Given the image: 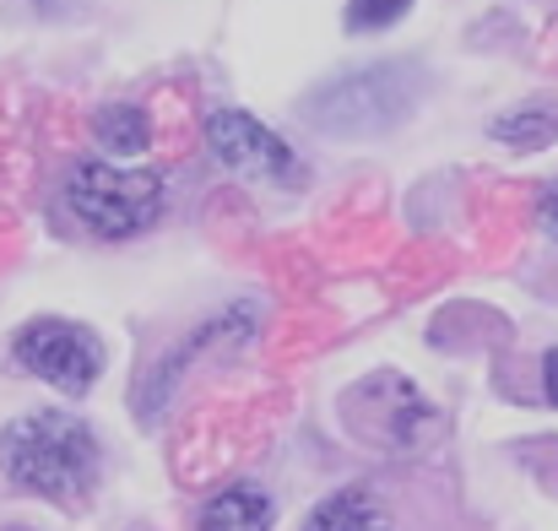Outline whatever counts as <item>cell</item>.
<instances>
[{
	"label": "cell",
	"mask_w": 558,
	"mask_h": 531,
	"mask_svg": "<svg viewBox=\"0 0 558 531\" xmlns=\"http://www.w3.org/2000/svg\"><path fill=\"white\" fill-rule=\"evenodd\" d=\"M5 472L16 488L54 499V505H76L93 483H98V439L82 418L60 412V407H38L22 412L5 429Z\"/></svg>",
	"instance_id": "cell-1"
},
{
	"label": "cell",
	"mask_w": 558,
	"mask_h": 531,
	"mask_svg": "<svg viewBox=\"0 0 558 531\" xmlns=\"http://www.w3.org/2000/svg\"><path fill=\"white\" fill-rule=\"evenodd\" d=\"M423 93V76L412 60H385V65H364V71H348L337 82H326L310 104H304V120L331 131V136H379V131H396L412 104Z\"/></svg>",
	"instance_id": "cell-2"
},
{
	"label": "cell",
	"mask_w": 558,
	"mask_h": 531,
	"mask_svg": "<svg viewBox=\"0 0 558 531\" xmlns=\"http://www.w3.org/2000/svg\"><path fill=\"white\" fill-rule=\"evenodd\" d=\"M65 212L93 233V239H136L163 217V179L153 169H125V164H76L65 179Z\"/></svg>",
	"instance_id": "cell-3"
},
{
	"label": "cell",
	"mask_w": 558,
	"mask_h": 531,
	"mask_svg": "<svg viewBox=\"0 0 558 531\" xmlns=\"http://www.w3.org/2000/svg\"><path fill=\"white\" fill-rule=\"evenodd\" d=\"M11 358H16L33 379H44V385H54V390H65V396H87L93 379L104 374L98 337H93L87 326H76V321H49V315H44V321H27V326L16 331Z\"/></svg>",
	"instance_id": "cell-4"
},
{
	"label": "cell",
	"mask_w": 558,
	"mask_h": 531,
	"mask_svg": "<svg viewBox=\"0 0 558 531\" xmlns=\"http://www.w3.org/2000/svg\"><path fill=\"white\" fill-rule=\"evenodd\" d=\"M206 147H211V158L228 169V174L239 179H277V184H299V158H293V147L277 136V131H266L255 114H244V109H217V114H206Z\"/></svg>",
	"instance_id": "cell-5"
},
{
	"label": "cell",
	"mask_w": 558,
	"mask_h": 531,
	"mask_svg": "<svg viewBox=\"0 0 558 531\" xmlns=\"http://www.w3.org/2000/svg\"><path fill=\"white\" fill-rule=\"evenodd\" d=\"M304 531H396V516L374 488H337L331 499L315 505Z\"/></svg>",
	"instance_id": "cell-6"
},
{
	"label": "cell",
	"mask_w": 558,
	"mask_h": 531,
	"mask_svg": "<svg viewBox=\"0 0 558 531\" xmlns=\"http://www.w3.org/2000/svg\"><path fill=\"white\" fill-rule=\"evenodd\" d=\"M195 531H271V499L250 483L222 488L217 499H206V510L195 516Z\"/></svg>",
	"instance_id": "cell-7"
},
{
	"label": "cell",
	"mask_w": 558,
	"mask_h": 531,
	"mask_svg": "<svg viewBox=\"0 0 558 531\" xmlns=\"http://www.w3.org/2000/svg\"><path fill=\"white\" fill-rule=\"evenodd\" d=\"M93 131H98V142H104L114 158H136V153H147V142H153V120H147L136 104H109V109H98Z\"/></svg>",
	"instance_id": "cell-8"
},
{
	"label": "cell",
	"mask_w": 558,
	"mask_h": 531,
	"mask_svg": "<svg viewBox=\"0 0 558 531\" xmlns=\"http://www.w3.org/2000/svg\"><path fill=\"white\" fill-rule=\"evenodd\" d=\"M407 11H412V0H348L342 22H348V33H385V27H396Z\"/></svg>",
	"instance_id": "cell-9"
},
{
	"label": "cell",
	"mask_w": 558,
	"mask_h": 531,
	"mask_svg": "<svg viewBox=\"0 0 558 531\" xmlns=\"http://www.w3.org/2000/svg\"><path fill=\"white\" fill-rule=\"evenodd\" d=\"M494 136H499V142H515V147H537V142L554 136V120H548V114H505V120L494 125Z\"/></svg>",
	"instance_id": "cell-10"
},
{
	"label": "cell",
	"mask_w": 558,
	"mask_h": 531,
	"mask_svg": "<svg viewBox=\"0 0 558 531\" xmlns=\"http://www.w3.org/2000/svg\"><path fill=\"white\" fill-rule=\"evenodd\" d=\"M537 217H543V228L558 239V184H548L543 190V201H537Z\"/></svg>",
	"instance_id": "cell-11"
},
{
	"label": "cell",
	"mask_w": 558,
	"mask_h": 531,
	"mask_svg": "<svg viewBox=\"0 0 558 531\" xmlns=\"http://www.w3.org/2000/svg\"><path fill=\"white\" fill-rule=\"evenodd\" d=\"M543 390H548V401L558 407V348L548 353V363H543Z\"/></svg>",
	"instance_id": "cell-12"
},
{
	"label": "cell",
	"mask_w": 558,
	"mask_h": 531,
	"mask_svg": "<svg viewBox=\"0 0 558 531\" xmlns=\"http://www.w3.org/2000/svg\"><path fill=\"white\" fill-rule=\"evenodd\" d=\"M38 11H60V5H71V0H33Z\"/></svg>",
	"instance_id": "cell-13"
}]
</instances>
